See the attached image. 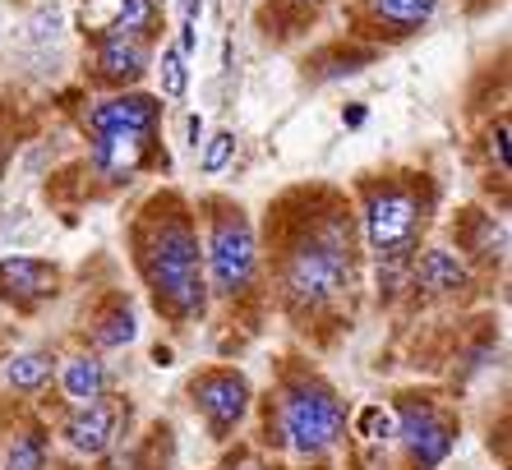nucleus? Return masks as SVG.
<instances>
[{"mask_svg":"<svg viewBox=\"0 0 512 470\" xmlns=\"http://www.w3.org/2000/svg\"><path fill=\"white\" fill-rule=\"evenodd\" d=\"M277 282H282V305L291 318H314L328 305H337L356 286V222H351V208L319 194L286 235Z\"/></svg>","mask_w":512,"mask_h":470,"instance_id":"nucleus-1","label":"nucleus"},{"mask_svg":"<svg viewBox=\"0 0 512 470\" xmlns=\"http://www.w3.org/2000/svg\"><path fill=\"white\" fill-rule=\"evenodd\" d=\"M134 245H139V272L153 291V305L176 323L199 318L208 305V282H203V249L190 203L180 194L148 199Z\"/></svg>","mask_w":512,"mask_h":470,"instance_id":"nucleus-2","label":"nucleus"},{"mask_svg":"<svg viewBox=\"0 0 512 470\" xmlns=\"http://www.w3.org/2000/svg\"><path fill=\"white\" fill-rule=\"evenodd\" d=\"M434 189L425 180H365L360 185V217L365 240L379 259H411L420 231L429 226Z\"/></svg>","mask_w":512,"mask_h":470,"instance_id":"nucleus-3","label":"nucleus"},{"mask_svg":"<svg viewBox=\"0 0 512 470\" xmlns=\"http://www.w3.org/2000/svg\"><path fill=\"white\" fill-rule=\"evenodd\" d=\"M203 263L217 295H245L259 272V235L245 208L231 199H208V235H203Z\"/></svg>","mask_w":512,"mask_h":470,"instance_id":"nucleus-4","label":"nucleus"},{"mask_svg":"<svg viewBox=\"0 0 512 470\" xmlns=\"http://www.w3.org/2000/svg\"><path fill=\"white\" fill-rule=\"evenodd\" d=\"M277 420H282L286 443L296 447L300 457H319L342 438L346 429V411L337 392L319 378H300L282 392V406H277Z\"/></svg>","mask_w":512,"mask_h":470,"instance_id":"nucleus-5","label":"nucleus"},{"mask_svg":"<svg viewBox=\"0 0 512 470\" xmlns=\"http://www.w3.org/2000/svg\"><path fill=\"white\" fill-rule=\"evenodd\" d=\"M190 397H194V411L203 415V424L213 429V438H231L236 424L245 420V411H250V383L236 369H203L194 378Z\"/></svg>","mask_w":512,"mask_h":470,"instance_id":"nucleus-6","label":"nucleus"},{"mask_svg":"<svg viewBox=\"0 0 512 470\" xmlns=\"http://www.w3.org/2000/svg\"><path fill=\"white\" fill-rule=\"evenodd\" d=\"M393 420H397V434L406 438V447H411V457H416L420 466H439L457 443V424L420 397H406Z\"/></svg>","mask_w":512,"mask_h":470,"instance_id":"nucleus-7","label":"nucleus"},{"mask_svg":"<svg viewBox=\"0 0 512 470\" xmlns=\"http://www.w3.org/2000/svg\"><path fill=\"white\" fill-rule=\"evenodd\" d=\"M125 420H130V406L116 397H102V401H93V406H79V411L65 420V443H70L74 452H84V457H102V452L116 447Z\"/></svg>","mask_w":512,"mask_h":470,"instance_id":"nucleus-8","label":"nucleus"},{"mask_svg":"<svg viewBox=\"0 0 512 470\" xmlns=\"http://www.w3.org/2000/svg\"><path fill=\"white\" fill-rule=\"evenodd\" d=\"M148 65H153V42H139V37L125 33H107L93 42V79L111 83L120 93H130L134 83L148 74Z\"/></svg>","mask_w":512,"mask_h":470,"instance_id":"nucleus-9","label":"nucleus"},{"mask_svg":"<svg viewBox=\"0 0 512 470\" xmlns=\"http://www.w3.org/2000/svg\"><path fill=\"white\" fill-rule=\"evenodd\" d=\"M157 120H162V97L153 93H111L88 111V125L93 134H157Z\"/></svg>","mask_w":512,"mask_h":470,"instance_id":"nucleus-10","label":"nucleus"},{"mask_svg":"<svg viewBox=\"0 0 512 470\" xmlns=\"http://www.w3.org/2000/svg\"><path fill=\"white\" fill-rule=\"evenodd\" d=\"M88 162L107 180H134L143 166L157 162V134H93Z\"/></svg>","mask_w":512,"mask_h":470,"instance_id":"nucleus-11","label":"nucleus"},{"mask_svg":"<svg viewBox=\"0 0 512 470\" xmlns=\"http://www.w3.org/2000/svg\"><path fill=\"white\" fill-rule=\"evenodd\" d=\"M439 0H356V19L365 33L383 37V42H402V37L420 33L434 19Z\"/></svg>","mask_w":512,"mask_h":470,"instance_id":"nucleus-12","label":"nucleus"},{"mask_svg":"<svg viewBox=\"0 0 512 470\" xmlns=\"http://www.w3.org/2000/svg\"><path fill=\"white\" fill-rule=\"evenodd\" d=\"M56 286H60L56 263L28 259V254H19V259H0V300H10V305L33 309L37 300L56 295Z\"/></svg>","mask_w":512,"mask_h":470,"instance_id":"nucleus-13","label":"nucleus"},{"mask_svg":"<svg viewBox=\"0 0 512 470\" xmlns=\"http://www.w3.org/2000/svg\"><path fill=\"white\" fill-rule=\"evenodd\" d=\"M411 272H416V286H425V291H434V295H453V291L471 286V268L457 259L453 249H425V254L411 263Z\"/></svg>","mask_w":512,"mask_h":470,"instance_id":"nucleus-14","label":"nucleus"},{"mask_svg":"<svg viewBox=\"0 0 512 470\" xmlns=\"http://www.w3.org/2000/svg\"><path fill=\"white\" fill-rule=\"evenodd\" d=\"M60 388H65V397L74 406H93V401L107 397V365L97 355H74L60 369Z\"/></svg>","mask_w":512,"mask_h":470,"instance_id":"nucleus-15","label":"nucleus"},{"mask_svg":"<svg viewBox=\"0 0 512 470\" xmlns=\"http://www.w3.org/2000/svg\"><path fill=\"white\" fill-rule=\"evenodd\" d=\"M462 245L476 254V259H503L508 249V226L494 217V212H480V208H466L462 217Z\"/></svg>","mask_w":512,"mask_h":470,"instance_id":"nucleus-16","label":"nucleus"},{"mask_svg":"<svg viewBox=\"0 0 512 470\" xmlns=\"http://www.w3.org/2000/svg\"><path fill=\"white\" fill-rule=\"evenodd\" d=\"M134 309H130V300H111L102 314H97V328H93V341L97 346H107V351H120V346H130L134 341Z\"/></svg>","mask_w":512,"mask_h":470,"instance_id":"nucleus-17","label":"nucleus"},{"mask_svg":"<svg viewBox=\"0 0 512 470\" xmlns=\"http://www.w3.org/2000/svg\"><path fill=\"white\" fill-rule=\"evenodd\" d=\"M157 28H162V0H120L116 28H111V33L139 37V42H153Z\"/></svg>","mask_w":512,"mask_h":470,"instance_id":"nucleus-18","label":"nucleus"},{"mask_svg":"<svg viewBox=\"0 0 512 470\" xmlns=\"http://www.w3.org/2000/svg\"><path fill=\"white\" fill-rule=\"evenodd\" d=\"M51 369H56V360H51L47 351L14 355V360H10V388H19V392H37V388H42V383L51 378Z\"/></svg>","mask_w":512,"mask_h":470,"instance_id":"nucleus-19","label":"nucleus"},{"mask_svg":"<svg viewBox=\"0 0 512 470\" xmlns=\"http://www.w3.org/2000/svg\"><path fill=\"white\" fill-rule=\"evenodd\" d=\"M47 466V434L42 429H24L5 452V470H42Z\"/></svg>","mask_w":512,"mask_h":470,"instance_id":"nucleus-20","label":"nucleus"},{"mask_svg":"<svg viewBox=\"0 0 512 470\" xmlns=\"http://www.w3.org/2000/svg\"><path fill=\"white\" fill-rule=\"evenodd\" d=\"M379 56L374 47H351V51H328V56H319L314 60V79H342V74H360L370 60Z\"/></svg>","mask_w":512,"mask_h":470,"instance_id":"nucleus-21","label":"nucleus"},{"mask_svg":"<svg viewBox=\"0 0 512 470\" xmlns=\"http://www.w3.org/2000/svg\"><path fill=\"white\" fill-rule=\"evenodd\" d=\"M157 74H162V97L180 102V97L190 93V65H185L180 47H167V51H162V60H157Z\"/></svg>","mask_w":512,"mask_h":470,"instance_id":"nucleus-22","label":"nucleus"},{"mask_svg":"<svg viewBox=\"0 0 512 470\" xmlns=\"http://www.w3.org/2000/svg\"><path fill=\"white\" fill-rule=\"evenodd\" d=\"M231 157H236V134H231V130H217V134H208V139H203L199 171H203V176H222Z\"/></svg>","mask_w":512,"mask_h":470,"instance_id":"nucleus-23","label":"nucleus"},{"mask_svg":"<svg viewBox=\"0 0 512 470\" xmlns=\"http://www.w3.org/2000/svg\"><path fill=\"white\" fill-rule=\"evenodd\" d=\"M116 10H120V0H84L79 5V24L97 42V37H107L116 28Z\"/></svg>","mask_w":512,"mask_h":470,"instance_id":"nucleus-24","label":"nucleus"},{"mask_svg":"<svg viewBox=\"0 0 512 470\" xmlns=\"http://www.w3.org/2000/svg\"><path fill=\"white\" fill-rule=\"evenodd\" d=\"M180 5V56H190L199 47V14H203V0H176Z\"/></svg>","mask_w":512,"mask_h":470,"instance_id":"nucleus-25","label":"nucleus"},{"mask_svg":"<svg viewBox=\"0 0 512 470\" xmlns=\"http://www.w3.org/2000/svg\"><path fill=\"white\" fill-rule=\"evenodd\" d=\"M360 434L365 438H393L397 434L393 411H383V406H365V411H360Z\"/></svg>","mask_w":512,"mask_h":470,"instance_id":"nucleus-26","label":"nucleus"},{"mask_svg":"<svg viewBox=\"0 0 512 470\" xmlns=\"http://www.w3.org/2000/svg\"><path fill=\"white\" fill-rule=\"evenodd\" d=\"M489 157H494V171L508 176V116H499L489 130Z\"/></svg>","mask_w":512,"mask_h":470,"instance_id":"nucleus-27","label":"nucleus"},{"mask_svg":"<svg viewBox=\"0 0 512 470\" xmlns=\"http://www.w3.org/2000/svg\"><path fill=\"white\" fill-rule=\"evenodd\" d=\"M323 0H277V14H291V19H305V14H314Z\"/></svg>","mask_w":512,"mask_h":470,"instance_id":"nucleus-28","label":"nucleus"},{"mask_svg":"<svg viewBox=\"0 0 512 470\" xmlns=\"http://www.w3.org/2000/svg\"><path fill=\"white\" fill-rule=\"evenodd\" d=\"M222 470H268V466H263V461L254 457V452H236V457H231Z\"/></svg>","mask_w":512,"mask_h":470,"instance_id":"nucleus-29","label":"nucleus"},{"mask_svg":"<svg viewBox=\"0 0 512 470\" xmlns=\"http://www.w3.org/2000/svg\"><path fill=\"white\" fill-rule=\"evenodd\" d=\"M185 130H190V148L199 153V143H203V120H199V116H190V125H185Z\"/></svg>","mask_w":512,"mask_h":470,"instance_id":"nucleus-30","label":"nucleus"}]
</instances>
